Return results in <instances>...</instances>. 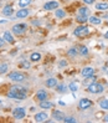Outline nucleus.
<instances>
[{
    "instance_id": "1",
    "label": "nucleus",
    "mask_w": 108,
    "mask_h": 123,
    "mask_svg": "<svg viewBox=\"0 0 108 123\" xmlns=\"http://www.w3.org/2000/svg\"><path fill=\"white\" fill-rule=\"evenodd\" d=\"M8 97L14 99H25L27 97V91L26 88L20 87V86H12L8 92Z\"/></svg>"
},
{
    "instance_id": "2",
    "label": "nucleus",
    "mask_w": 108,
    "mask_h": 123,
    "mask_svg": "<svg viewBox=\"0 0 108 123\" xmlns=\"http://www.w3.org/2000/svg\"><path fill=\"white\" fill-rule=\"evenodd\" d=\"M9 78L14 82H23L26 78V76L24 74H21V72H19V71H12L9 74Z\"/></svg>"
},
{
    "instance_id": "3",
    "label": "nucleus",
    "mask_w": 108,
    "mask_h": 123,
    "mask_svg": "<svg viewBox=\"0 0 108 123\" xmlns=\"http://www.w3.org/2000/svg\"><path fill=\"white\" fill-rule=\"evenodd\" d=\"M88 92H91V93H102L103 92V86L101 85V83H97V82H93V83H91L90 86H88Z\"/></svg>"
},
{
    "instance_id": "4",
    "label": "nucleus",
    "mask_w": 108,
    "mask_h": 123,
    "mask_svg": "<svg viewBox=\"0 0 108 123\" xmlns=\"http://www.w3.org/2000/svg\"><path fill=\"white\" fill-rule=\"evenodd\" d=\"M73 34L76 36H80V37H83V36H87L90 34V29L87 26H77L76 30L73 31Z\"/></svg>"
},
{
    "instance_id": "5",
    "label": "nucleus",
    "mask_w": 108,
    "mask_h": 123,
    "mask_svg": "<svg viewBox=\"0 0 108 123\" xmlns=\"http://www.w3.org/2000/svg\"><path fill=\"white\" fill-rule=\"evenodd\" d=\"M26 29H27V25L26 24H16V25L12 26L11 30H12L14 34H16V35H23L26 31Z\"/></svg>"
},
{
    "instance_id": "6",
    "label": "nucleus",
    "mask_w": 108,
    "mask_h": 123,
    "mask_svg": "<svg viewBox=\"0 0 108 123\" xmlns=\"http://www.w3.org/2000/svg\"><path fill=\"white\" fill-rule=\"evenodd\" d=\"M25 114H26V112L23 107H16L15 110L12 111V116L15 119H23L25 117Z\"/></svg>"
},
{
    "instance_id": "7",
    "label": "nucleus",
    "mask_w": 108,
    "mask_h": 123,
    "mask_svg": "<svg viewBox=\"0 0 108 123\" xmlns=\"http://www.w3.org/2000/svg\"><path fill=\"white\" fill-rule=\"evenodd\" d=\"M78 106H80L81 110H87V108H90L92 106V102H91L90 99H87V98H82V99H80Z\"/></svg>"
},
{
    "instance_id": "8",
    "label": "nucleus",
    "mask_w": 108,
    "mask_h": 123,
    "mask_svg": "<svg viewBox=\"0 0 108 123\" xmlns=\"http://www.w3.org/2000/svg\"><path fill=\"white\" fill-rule=\"evenodd\" d=\"M44 9L45 10H55V9H59V3L57 1H48L44 5Z\"/></svg>"
},
{
    "instance_id": "9",
    "label": "nucleus",
    "mask_w": 108,
    "mask_h": 123,
    "mask_svg": "<svg viewBox=\"0 0 108 123\" xmlns=\"http://www.w3.org/2000/svg\"><path fill=\"white\" fill-rule=\"evenodd\" d=\"M36 98H37L39 101H45L48 98V95H47V92L45 90H40L37 93H36Z\"/></svg>"
},
{
    "instance_id": "10",
    "label": "nucleus",
    "mask_w": 108,
    "mask_h": 123,
    "mask_svg": "<svg viewBox=\"0 0 108 123\" xmlns=\"http://www.w3.org/2000/svg\"><path fill=\"white\" fill-rule=\"evenodd\" d=\"M48 118V116L45 112H40L35 116V122H45Z\"/></svg>"
},
{
    "instance_id": "11",
    "label": "nucleus",
    "mask_w": 108,
    "mask_h": 123,
    "mask_svg": "<svg viewBox=\"0 0 108 123\" xmlns=\"http://www.w3.org/2000/svg\"><path fill=\"white\" fill-rule=\"evenodd\" d=\"M52 118H54V121H63L65 114H63L61 111H54V113H52Z\"/></svg>"
},
{
    "instance_id": "12",
    "label": "nucleus",
    "mask_w": 108,
    "mask_h": 123,
    "mask_svg": "<svg viewBox=\"0 0 108 123\" xmlns=\"http://www.w3.org/2000/svg\"><path fill=\"white\" fill-rule=\"evenodd\" d=\"M92 75H95V70H93L92 67H84V68H82V76L83 77L92 76Z\"/></svg>"
},
{
    "instance_id": "13",
    "label": "nucleus",
    "mask_w": 108,
    "mask_h": 123,
    "mask_svg": "<svg viewBox=\"0 0 108 123\" xmlns=\"http://www.w3.org/2000/svg\"><path fill=\"white\" fill-rule=\"evenodd\" d=\"M29 15V9H20L18 12H16V18L18 19H24Z\"/></svg>"
},
{
    "instance_id": "14",
    "label": "nucleus",
    "mask_w": 108,
    "mask_h": 123,
    "mask_svg": "<svg viewBox=\"0 0 108 123\" xmlns=\"http://www.w3.org/2000/svg\"><path fill=\"white\" fill-rule=\"evenodd\" d=\"M54 105L51 102H48L47 99L45 101H40V108H44V110H48V108H52Z\"/></svg>"
},
{
    "instance_id": "15",
    "label": "nucleus",
    "mask_w": 108,
    "mask_h": 123,
    "mask_svg": "<svg viewBox=\"0 0 108 123\" xmlns=\"http://www.w3.org/2000/svg\"><path fill=\"white\" fill-rule=\"evenodd\" d=\"M3 39H4L6 42H9V44H12V42H14V37H12L11 32H9V31H5V32H4Z\"/></svg>"
},
{
    "instance_id": "16",
    "label": "nucleus",
    "mask_w": 108,
    "mask_h": 123,
    "mask_svg": "<svg viewBox=\"0 0 108 123\" xmlns=\"http://www.w3.org/2000/svg\"><path fill=\"white\" fill-rule=\"evenodd\" d=\"M12 12H14V9H12L11 5H6L5 8L3 9V14H4L5 16H10Z\"/></svg>"
},
{
    "instance_id": "17",
    "label": "nucleus",
    "mask_w": 108,
    "mask_h": 123,
    "mask_svg": "<svg viewBox=\"0 0 108 123\" xmlns=\"http://www.w3.org/2000/svg\"><path fill=\"white\" fill-rule=\"evenodd\" d=\"M95 81H96V76H95V75H92V76H87V77H84L83 83H84L86 86H90L91 83H93Z\"/></svg>"
},
{
    "instance_id": "18",
    "label": "nucleus",
    "mask_w": 108,
    "mask_h": 123,
    "mask_svg": "<svg viewBox=\"0 0 108 123\" xmlns=\"http://www.w3.org/2000/svg\"><path fill=\"white\" fill-rule=\"evenodd\" d=\"M46 86L48 88H52V87H56L57 86V80L56 78H48L46 81Z\"/></svg>"
},
{
    "instance_id": "19",
    "label": "nucleus",
    "mask_w": 108,
    "mask_h": 123,
    "mask_svg": "<svg viewBox=\"0 0 108 123\" xmlns=\"http://www.w3.org/2000/svg\"><path fill=\"white\" fill-rule=\"evenodd\" d=\"M78 15L88 16V15H90V9H88V8H86V6H82V8L78 9Z\"/></svg>"
},
{
    "instance_id": "20",
    "label": "nucleus",
    "mask_w": 108,
    "mask_h": 123,
    "mask_svg": "<svg viewBox=\"0 0 108 123\" xmlns=\"http://www.w3.org/2000/svg\"><path fill=\"white\" fill-rule=\"evenodd\" d=\"M30 60H31L32 62H37V61L41 60V55H40L39 52H32V54L30 55Z\"/></svg>"
},
{
    "instance_id": "21",
    "label": "nucleus",
    "mask_w": 108,
    "mask_h": 123,
    "mask_svg": "<svg viewBox=\"0 0 108 123\" xmlns=\"http://www.w3.org/2000/svg\"><path fill=\"white\" fill-rule=\"evenodd\" d=\"M96 9L101 10V11L108 10V4H106V3H98V4H96Z\"/></svg>"
},
{
    "instance_id": "22",
    "label": "nucleus",
    "mask_w": 108,
    "mask_h": 123,
    "mask_svg": "<svg viewBox=\"0 0 108 123\" xmlns=\"http://www.w3.org/2000/svg\"><path fill=\"white\" fill-rule=\"evenodd\" d=\"M88 20H90V23L93 24V25H99L101 23H102V20H101L99 18H97V16H91Z\"/></svg>"
},
{
    "instance_id": "23",
    "label": "nucleus",
    "mask_w": 108,
    "mask_h": 123,
    "mask_svg": "<svg viewBox=\"0 0 108 123\" xmlns=\"http://www.w3.org/2000/svg\"><path fill=\"white\" fill-rule=\"evenodd\" d=\"M77 50H78V54H80L81 56H86V55H88V49L86 47V46H80Z\"/></svg>"
},
{
    "instance_id": "24",
    "label": "nucleus",
    "mask_w": 108,
    "mask_h": 123,
    "mask_svg": "<svg viewBox=\"0 0 108 123\" xmlns=\"http://www.w3.org/2000/svg\"><path fill=\"white\" fill-rule=\"evenodd\" d=\"M76 20H77V23H81V24H83V23H87V21H88V16H83V15H77Z\"/></svg>"
},
{
    "instance_id": "25",
    "label": "nucleus",
    "mask_w": 108,
    "mask_h": 123,
    "mask_svg": "<svg viewBox=\"0 0 108 123\" xmlns=\"http://www.w3.org/2000/svg\"><path fill=\"white\" fill-rule=\"evenodd\" d=\"M99 107L102 108V110H108V99H101L99 102Z\"/></svg>"
},
{
    "instance_id": "26",
    "label": "nucleus",
    "mask_w": 108,
    "mask_h": 123,
    "mask_svg": "<svg viewBox=\"0 0 108 123\" xmlns=\"http://www.w3.org/2000/svg\"><path fill=\"white\" fill-rule=\"evenodd\" d=\"M68 90H71L72 92H76L78 90V83L77 82H71L68 85Z\"/></svg>"
},
{
    "instance_id": "27",
    "label": "nucleus",
    "mask_w": 108,
    "mask_h": 123,
    "mask_svg": "<svg viewBox=\"0 0 108 123\" xmlns=\"http://www.w3.org/2000/svg\"><path fill=\"white\" fill-rule=\"evenodd\" d=\"M56 91L60 92V93H65L67 91V87L65 85H59V86H56Z\"/></svg>"
},
{
    "instance_id": "28",
    "label": "nucleus",
    "mask_w": 108,
    "mask_h": 123,
    "mask_svg": "<svg viewBox=\"0 0 108 123\" xmlns=\"http://www.w3.org/2000/svg\"><path fill=\"white\" fill-rule=\"evenodd\" d=\"M76 55H78V50H77L76 47H72V49H70V50H68V56L75 57Z\"/></svg>"
},
{
    "instance_id": "29",
    "label": "nucleus",
    "mask_w": 108,
    "mask_h": 123,
    "mask_svg": "<svg viewBox=\"0 0 108 123\" xmlns=\"http://www.w3.org/2000/svg\"><path fill=\"white\" fill-rule=\"evenodd\" d=\"M55 15H56V18L62 19V18L65 16V11H63V10H61V9H57V10H56V12H55Z\"/></svg>"
},
{
    "instance_id": "30",
    "label": "nucleus",
    "mask_w": 108,
    "mask_h": 123,
    "mask_svg": "<svg viewBox=\"0 0 108 123\" xmlns=\"http://www.w3.org/2000/svg\"><path fill=\"white\" fill-rule=\"evenodd\" d=\"M8 63H1V65H0V75H1V74H5V72L6 71H8Z\"/></svg>"
},
{
    "instance_id": "31",
    "label": "nucleus",
    "mask_w": 108,
    "mask_h": 123,
    "mask_svg": "<svg viewBox=\"0 0 108 123\" xmlns=\"http://www.w3.org/2000/svg\"><path fill=\"white\" fill-rule=\"evenodd\" d=\"M30 3H31V0H19V5L21 8H25V6H27Z\"/></svg>"
},
{
    "instance_id": "32",
    "label": "nucleus",
    "mask_w": 108,
    "mask_h": 123,
    "mask_svg": "<svg viewBox=\"0 0 108 123\" xmlns=\"http://www.w3.org/2000/svg\"><path fill=\"white\" fill-rule=\"evenodd\" d=\"M62 122H65V123H76L77 121H76L73 117H65Z\"/></svg>"
},
{
    "instance_id": "33",
    "label": "nucleus",
    "mask_w": 108,
    "mask_h": 123,
    "mask_svg": "<svg viewBox=\"0 0 108 123\" xmlns=\"http://www.w3.org/2000/svg\"><path fill=\"white\" fill-rule=\"evenodd\" d=\"M20 66L24 67V68H30V63L26 62V61H23V62H20Z\"/></svg>"
},
{
    "instance_id": "34",
    "label": "nucleus",
    "mask_w": 108,
    "mask_h": 123,
    "mask_svg": "<svg viewBox=\"0 0 108 123\" xmlns=\"http://www.w3.org/2000/svg\"><path fill=\"white\" fill-rule=\"evenodd\" d=\"M95 1H96V0H83V3L87 4V5H91V4H93Z\"/></svg>"
},
{
    "instance_id": "35",
    "label": "nucleus",
    "mask_w": 108,
    "mask_h": 123,
    "mask_svg": "<svg viewBox=\"0 0 108 123\" xmlns=\"http://www.w3.org/2000/svg\"><path fill=\"white\" fill-rule=\"evenodd\" d=\"M4 44H5V40L0 37V47H3V46H4Z\"/></svg>"
},
{
    "instance_id": "36",
    "label": "nucleus",
    "mask_w": 108,
    "mask_h": 123,
    "mask_svg": "<svg viewBox=\"0 0 108 123\" xmlns=\"http://www.w3.org/2000/svg\"><path fill=\"white\" fill-rule=\"evenodd\" d=\"M60 66H66V61H61L60 62Z\"/></svg>"
},
{
    "instance_id": "37",
    "label": "nucleus",
    "mask_w": 108,
    "mask_h": 123,
    "mask_svg": "<svg viewBox=\"0 0 108 123\" xmlns=\"http://www.w3.org/2000/svg\"><path fill=\"white\" fill-rule=\"evenodd\" d=\"M103 122H108V114H107V116H106V117L103 118Z\"/></svg>"
},
{
    "instance_id": "38",
    "label": "nucleus",
    "mask_w": 108,
    "mask_h": 123,
    "mask_svg": "<svg viewBox=\"0 0 108 123\" xmlns=\"http://www.w3.org/2000/svg\"><path fill=\"white\" fill-rule=\"evenodd\" d=\"M104 37H106V39H108V31H107V32L104 34Z\"/></svg>"
},
{
    "instance_id": "39",
    "label": "nucleus",
    "mask_w": 108,
    "mask_h": 123,
    "mask_svg": "<svg viewBox=\"0 0 108 123\" xmlns=\"http://www.w3.org/2000/svg\"><path fill=\"white\" fill-rule=\"evenodd\" d=\"M0 102H1V99H0Z\"/></svg>"
}]
</instances>
